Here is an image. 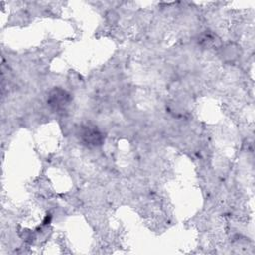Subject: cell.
<instances>
[{"label":"cell","instance_id":"obj_1","mask_svg":"<svg viewBox=\"0 0 255 255\" xmlns=\"http://www.w3.org/2000/svg\"><path fill=\"white\" fill-rule=\"evenodd\" d=\"M80 138L88 146H98L103 142V133L94 126H83L80 128Z\"/></svg>","mask_w":255,"mask_h":255},{"label":"cell","instance_id":"obj_2","mask_svg":"<svg viewBox=\"0 0 255 255\" xmlns=\"http://www.w3.org/2000/svg\"><path fill=\"white\" fill-rule=\"evenodd\" d=\"M71 101L70 95L62 89H55L50 93L48 103L55 110H65Z\"/></svg>","mask_w":255,"mask_h":255}]
</instances>
